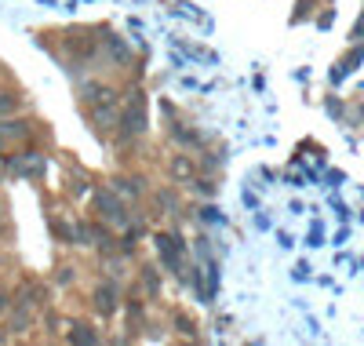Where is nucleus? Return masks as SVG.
I'll use <instances>...</instances> for the list:
<instances>
[{
    "instance_id": "b1692460",
    "label": "nucleus",
    "mask_w": 364,
    "mask_h": 346,
    "mask_svg": "<svg viewBox=\"0 0 364 346\" xmlns=\"http://www.w3.org/2000/svg\"><path fill=\"white\" fill-rule=\"evenodd\" d=\"M200 215H204V223H215V219H219V215H215V208H211V204H208V208H200Z\"/></svg>"
},
{
    "instance_id": "39448f33",
    "label": "nucleus",
    "mask_w": 364,
    "mask_h": 346,
    "mask_svg": "<svg viewBox=\"0 0 364 346\" xmlns=\"http://www.w3.org/2000/svg\"><path fill=\"white\" fill-rule=\"evenodd\" d=\"M91 120H95V128L99 132H117V120H120V110H117V91H109L106 99L99 103H91Z\"/></svg>"
},
{
    "instance_id": "423d86ee",
    "label": "nucleus",
    "mask_w": 364,
    "mask_h": 346,
    "mask_svg": "<svg viewBox=\"0 0 364 346\" xmlns=\"http://www.w3.org/2000/svg\"><path fill=\"white\" fill-rule=\"evenodd\" d=\"M91 299H95V310L102 313V318H113V313L120 310V288H117V281H102Z\"/></svg>"
},
{
    "instance_id": "393cba45",
    "label": "nucleus",
    "mask_w": 364,
    "mask_h": 346,
    "mask_svg": "<svg viewBox=\"0 0 364 346\" xmlns=\"http://www.w3.org/2000/svg\"><path fill=\"white\" fill-rule=\"evenodd\" d=\"M73 281V273H70V266H63V273H58V285H70Z\"/></svg>"
},
{
    "instance_id": "dca6fc26",
    "label": "nucleus",
    "mask_w": 364,
    "mask_h": 346,
    "mask_svg": "<svg viewBox=\"0 0 364 346\" xmlns=\"http://www.w3.org/2000/svg\"><path fill=\"white\" fill-rule=\"evenodd\" d=\"M70 328H73V332H70V342H99V332L91 328V325H80V321H73Z\"/></svg>"
},
{
    "instance_id": "f257e3e1",
    "label": "nucleus",
    "mask_w": 364,
    "mask_h": 346,
    "mask_svg": "<svg viewBox=\"0 0 364 346\" xmlns=\"http://www.w3.org/2000/svg\"><path fill=\"white\" fill-rule=\"evenodd\" d=\"M95 211L106 226H128L132 223V215H128V204L120 201L117 190H99L95 194Z\"/></svg>"
},
{
    "instance_id": "9d476101",
    "label": "nucleus",
    "mask_w": 364,
    "mask_h": 346,
    "mask_svg": "<svg viewBox=\"0 0 364 346\" xmlns=\"http://www.w3.org/2000/svg\"><path fill=\"white\" fill-rule=\"evenodd\" d=\"M171 139L178 142V146H200L208 135H200V132H193V128H186V124H171Z\"/></svg>"
},
{
    "instance_id": "aec40b11",
    "label": "nucleus",
    "mask_w": 364,
    "mask_h": 346,
    "mask_svg": "<svg viewBox=\"0 0 364 346\" xmlns=\"http://www.w3.org/2000/svg\"><path fill=\"white\" fill-rule=\"evenodd\" d=\"M128 318H132V321H128V328H132V332H135V325H139V321H142V306H139V303H135V299H132V303H128Z\"/></svg>"
},
{
    "instance_id": "5701e85b",
    "label": "nucleus",
    "mask_w": 364,
    "mask_h": 346,
    "mask_svg": "<svg viewBox=\"0 0 364 346\" xmlns=\"http://www.w3.org/2000/svg\"><path fill=\"white\" fill-rule=\"evenodd\" d=\"M73 194H80V197H84V194H87V179H84V175H80V179H77V182H73Z\"/></svg>"
},
{
    "instance_id": "4be33fe9",
    "label": "nucleus",
    "mask_w": 364,
    "mask_h": 346,
    "mask_svg": "<svg viewBox=\"0 0 364 346\" xmlns=\"http://www.w3.org/2000/svg\"><path fill=\"white\" fill-rule=\"evenodd\" d=\"M321 237H324V230H321V226H314V230H310V244H314V248H317V244H324Z\"/></svg>"
},
{
    "instance_id": "2eb2a0df",
    "label": "nucleus",
    "mask_w": 364,
    "mask_h": 346,
    "mask_svg": "<svg viewBox=\"0 0 364 346\" xmlns=\"http://www.w3.org/2000/svg\"><path fill=\"white\" fill-rule=\"evenodd\" d=\"M22 110V95L18 91H0V117H11Z\"/></svg>"
},
{
    "instance_id": "6e6552de",
    "label": "nucleus",
    "mask_w": 364,
    "mask_h": 346,
    "mask_svg": "<svg viewBox=\"0 0 364 346\" xmlns=\"http://www.w3.org/2000/svg\"><path fill=\"white\" fill-rule=\"evenodd\" d=\"M168 172H171L175 182H193V175H197V161H193L190 153H175V157H171V164H168Z\"/></svg>"
},
{
    "instance_id": "1a4fd4ad",
    "label": "nucleus",
    "mask_w": 364,
    "mask_h": 346,
    "mask_svg": "<svg viewBox=\"0 0 364 346\" xmlns=\"http://www.w3.org/2000/svg\"><path fill=\"white\" fill-rule=\"evenodd\" d=\"M48 295V288L41 285V281H26V285L18 288V303H29V306H41Z\"/></svg>"
},
{
    "instance_id": "6ab92c4d",
    "label": "nucleus",
    "mask_w": 364,
    "mask_h": 346,
    "mask_svg": "<svg viewBox=\"0 0 364 346\" xmlns=\"http://www.w3.org/2000/svg\"><path fill=\"white\" fill-rule=\"evenodd\" d=\"M175 325H178V332H182V335H197V325H193L182 310H175Z\"/></svg>"
},
{
    "instance_id": "7ed1b4c3",
    "label": "nucleus",
    "mask_w": 364,
    "mask_h": 346,
    "mask_svg": "<svg viewBox=\"0 0 364 346\" xmlns=\"http://www.w3.org/2000/svg\"><path fill=\"white\" fill-rule=\"evenodd\" d=\"M157 251H161V263L168 266V273L182 277V270H186V244H182V237L178 234H161Z\"/></svg>"
},
{
    "instance_id": "a878e982",
    "label": "nucleus",
    "mask_w": 364,
    "mask_h": 346,
    "mask_svg": "<svg viewBox=\"0 0 364 346\" xmlns=\"http://www.w3.org/2000/svg\"><path fill=\"white\" fill-rule=\"evenodd\" d=\"M0 146H4V142H0Z\"/></svg>"
},
{
    "instance_id": "ddd939ff",
    "label": "nucleus",
    "mask_w": 364,
    "mask_h": 346,
    "mask_svg": "<svg viewBox=\"0 0 364 346\" xmlns=\"http://www.w3.org/2000/svg\"><path fill=\"white\" fill-rule=\"evenodd\" d=\"M113 190L117 194H128V197H142L146 186H142V179H124V175H120V179H113Z\"/></svg>"
},
{
    "instance_id": "a211bd4d",
    "label": "nucleus",
    "mask_w": 364,
    "mask_h": 346,
    "mask_svg": "<svg viewBox=\"0 0 364 346\" xmlns=\"http://www.w3.org/2000/svg\"><path fill=\"white\" fill-rule=\"evenodd\" d=\"M51 230H55V237H63L66 244H77V226L63 223V219H55V223H51Z\"/></svg>"
},
{
    "instance_id": "20e7f679",
    "label": "nucleus",
    "mask_w": 364,
    "mask_h": 346,
    "mask_svg": "<svg viewBox=\"0 0 364 346\" xmlns=\"http://www.w3.org/2000/svg\"><path fill=\"white\" fill-rule=\"evenodd\" d=\"M8 168H11L15 175H22V179H41V175L48 172V157L37 153V150H26V153H15V157H11Z\"/></svg>"
},
{
    "instance_id": "0eeeda50",
    "label": "nucleus",
    "mask_w": 364,
    "mask_h": 346,
    "mask_svg": "<svg viewBox=\"0 0 364 346\" xmlns=\"http://www.w3.org/2000/svg\"><path fill=\"white\" fill-rule=\"evenodd\" d=\"M33 135V120H26L18 113L0 117V142H15V139H29Z\"/></svg>"
},
{
    "instance_id": "4468645a",
    "label": "nucleus",
    "mask_w": 364,
    "mask_h": 346,
    "mask_svg": "<svg viewBox=\"0 0 364 346\" xmlns=\"http://www.w3.org/2000/svg\"><path fill=\"white\" fill-rule=\"evenodd\" d=\"M139 277H142L146 295H149V299H157V292H161V273H157L154 266H142V270H139Z\"/></svg>"
},
{
    "instance_id": "f03ea898",
    "label": "nucleus",
    "mask_w": 364,
    "mask_h": 346,
    "mask_svg": "<svg viewBox=\"0 0 364 346\" xmlns=\"http://www.w3.org/2000/svg\"><path fill=\"white\" fill-rule=\"evenodd\" d=\"M142 132H146V110H142V95H139V99H132L124 110H120L117 139H120V142H135Z\"/></svg>"
},
{
    "instance_id": "f3484780",
    "label": "nucleus",
    "mask_w": 364,
    "mask_h": 346,
    "mask_svg": "<svg viewBox=\"0 0 364 346\" xmlns=\"http://www.w3.org/2000/svg\"><path fill=\"white\" fill-rule=\"evenodd\" d=\"M29 325H33V313H29V303H22V306L15 310V318H11V332L18 335V332H26Z\"/></svg>"
},
{
    "instance_id": "f8f14e48",
    "label": "nucleus",
    "mask_w": 364,
    "mask_h": 346,
    "mask_svg": "<svg viewBox=\"0 0 364 346\" xmlns=\"http://www.w3.org/2000/svg\"><path fill=\"white\" fill-rule=\"evenodd\" d=\"M102 48H106V51L113 55V62H120V66H128V62H132V51H128V44L120 41V37H113V33H106Z\"/></svg>"
},
{
    "instance_id": "412c9836",
    "label": "nucleus",
    "mask_w": 364,
    "mask_h": 346,
    "mask_svg": "<svg viewBox=\"0 0 364 346\" xmlns=\"http://www.w3.org/2000/svg\"><path fill=\"white\" fill-rule=\"evenodd\" d=\"M350 37H353V41H364V15L357 19V26H353V33H350Z\"/></svg>"
},
{
    "instance_id": "9b49d317",
    "label": "nucleus",
    "mask_w": 364,
    "mask_h": 346,
    "mask_svg": "<svg viewBox=\"0 0 364 346\" xmlns=\"http://www.w3.org/2000/svg\"><path fill=\"white\" fill-rule=\"evenodd\" d=\"M113 88H106V84H99V80H84L80 84V103L84 106H91V103H99V99H106Z\"/></svg>"
}]
</instances>
